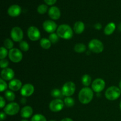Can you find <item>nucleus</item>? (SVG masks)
Instances as JSON below:
<instances>
[{"instance_id":"cd10ccee","label":"nucleus","mask_w":121,"mask_h":121,"mask_svg":"<svg viewBox=\"0 0 121 121\" xmlns=\"http://www.w3.org/2000/svg\"><path fill=\"white\" fill-rule=\"evenodd\" d=\"M19 46H20V48L22 52H27V51L29 50L30 46L29 44H28V43L26 41H22L21 42H20V44H19Z\"/></svg>"},{"instance_id":"7ed1b4c3","label":"nucleus","mask_w":121,"mask_h":121,"mask_svg":"<svg viewBox=\"0 0 121 121\" xmlns=\"http://www.w3.org/2000/svg\"><path fill=\"white\" fill-rule=\"evenodd\" d=\"M121 91L119 87L117 86H111L106 89L105 92V97L108 100H115L120 97Z\"/></svg>"},{"instance_id":"9b49d317","label":"nucleus","mask_w":121,"mask_h":121,"mask_svg":"<svg viewBox=\"0 0 121 121\" xmlns=\"http://www.w3.org/2000/svg\"><path fill=\"white\" fill-rule=\"evenodd\" d=\"M105 84L106 83L104 79H101V78L96 79L92 82V89L93 90V92H96V93H100L105 89Z\"/></svg>"},{"instance_id":"ea45409f","label":"nucleus","mask_w":121,"mask_h":121,"mask_svg":"<svg viewBox=\"0 0 121 121\" xmlns=\"http://www.w3.org/2000/svg\"><path fill=\"white\" fill-rule=\"evenodd\" d=\"M61 121H73V119H72L71 118H64V119H63Z\"/></svg>"},{"instance_id":"72a5a7b5","label":"nucleus","mask_w":121,"mask_h":121,"mask_svg":"<svg viewBox=\"0 0 121 121\" xmlns=\"http://www.w3.org/2000/svg\"><path fill=\"white\" fill-rule=\"evenodd\" d=\"M8 65H9V62H8V60H7V59H2L0 61V67H1V68L3 69L7 68Z\"/></svg>"},{"instance_id":"f704fd0d","label":"nucleus","mask_w":121,"mask_h":121,"mask_svg":"<svg viewBox=\"0 0 121 121\" xmlns=\"http://www.w3.org/2000/svg\"><path fill=\"white\" fill-rule=\"evenodd\" d=\"M5 99L4 98V97L0 96V107L1 108H3L4 107H5Z\"/></svg>"},{"instance_id":"412c9836","label":"nucleus","mask_w":121,"mask_h":121,"mask_svg":"<svg viewBox=\"0 0 121 121\" xmlns=\"http://www.w3.org/2000/svg\"><path fill=\"white\" fill-rule=\"evenodd\" d=\"M40 46L44 49H48L51 47L52 46V43L50 41L49 39H47L46 38H43L40 40Z\"/></svg>"},{"instance_id":"2eb2a0df","label":"nucleus","mask_w":121,"mask_h":121,"mask_svg":"<svg viewBox=\"0 0 121 121\" xmlns=\"http://www.w3.org/2000/svg\"><path fill=\"white\" fill-rule=\"evenodd\" d=\"M21 8L20 6L18 5L14 4L11 5L10 7L8 8L7 13L9 16L12 17H16L20 15L21 14Z\"/></svg>"},{"instance_id":"aec40b11","label":"nucleus","mask_w":121,"mask_h":121,"mask_svg":"<svg viewBox=\"0 0 121 121\" xmlns=\"http://www.w3.org/2000/svg\"><path fill=\"white\" fill-rule=\"evenodd\" d=\"M116 29V25L114 22H109V23L106 26V27H105V29H104V33H105L106 35H111L113 33V32L115 31Z\"/></svg>"},{"instance_id":"f8f14e48","label":"nucleus","mask_w":121,"mask_h":121,"mask_svg":"<svg viewBox=\"0 0 121 121\" xmlns=\"http://www.w3.org/2000/svg\"><path fill=\"white\" fill-rule=\"evenodd\" d=\"M43 27L44 30L46 32L48 33H53L57 29V26L56 23L53 20H46L43 24Z\"/></svg>"},{"instance_id":"a18cd8bd","label":"nucleus","mask_w":121,"mask_h":121,"mask_svg":"<svg viewBox=\"0 0 121 121\" xmlns=\"http://www.w3.org/2000/svg\"><path fill=\"white\" fill-rule=\"evenodd\" d=\"M50 121H55V120H50Z\"/></svg>"},{"instance_id":"b1692460","label":"nucleus","mask_w":121,"mask_h":121,"mask_svg":"<svg viewBox=\"0 0 121 121\" xmlns=\"http://www.w3.org/2000/svg\"><path fill=\"white\" fill-rule=\"evenodd\" d=\"M51 95H52V96L56 98V99H61V98L64 96L61 91L59 90V89H54L51 92Z\"/></svg>"},{"instance_id":"4c0bfd02","label":"nucleus","mask_w":121,"mask_h":121,"mask_svg":"<svg viewBox=\"0 0 121 121\" xmlns=\"http://www.w3.org/2000/svg\"><path fill=\"white\" fill-rule=\"evenodd\" d=\"M94 27L95 29L99 30H100L102 28V24L100 23H96L95 24Z\"/></svg>"},{"instance_id":"393cba45","label":"nucleus","mask_w":121,"mask_h":121,"mask_svg":"<svg viewBox=\"0 0 121 121\" xmlns=\"http://www.w3.org/2000/svg\"><path fill=\"white\" fill-rule=\"evenodd\" d=\"M5 97L7 100L9 102H13L15 98V95L12 91H7L5 93Z\"/></svg>"},{"instance_id":"dca6fc26","label":"nucleus","mask_w":121,"mask_h":121,"mask_svg":"<svg viewBox=\"0 0 121 121\" xmlns=\"http://www.w3.org/2000/svg\"><path fill=\"white\" fill-rule=\"evenodd\" d=\"M48 14L50 18L53 20H57L60 18L61 16V13L58 7L53 6L49 9Z\"/></svg>"},{"instance_id":"4be33fe9","label":"nucleus","mask_w":121,"mask_h":121,"mask_svg":"<svg viewBox=\"0 0 121 121\" xmlns=\"http://www.w3.org/2000/svg\"><path fill=\"white\" fill-rule=\"evenodd\" d=\"M92 78L89 74H85L82 78V83L85 87H88L91 83Z\"/></svg>"},{"instance_id":"20e7f679","label":"nucleus","mask_w":121,"mask_h":121,"mask_svg":"<svg viewBox=\"0 0 121 121\" xmlns=\"http://www.w3.org/2000/svg\"><path fill=\"white\" fill-rule=\"evenodd\" d=\"M90 50L95 53H100L104 51V46L101 41L98 39H93L88 44Z\"/></svg>"},{"instance_id":"c9c22d12","label":"nucleus","mask_w":121,"mask_h":121,"mask_svg":"<svg viewBox=\"0 0 121 121\" xmlns=\"http://www.w3.org/2000/svg\"><path fill=\"white\" fill-rule=\"evenodd\" d=\"M44 1L48 5H53L56 2L57 0H44Z\"/></svg>"},{"instance_id":"4468645a","label":"nucleus","mask_w":121,"mask_h":121,"mask_svg":"<svg viewBox=\"0 0 121 121\" xmlns=\"http://www.w3.org/2000/svg\"><path fill=\"white\" fill-rule=\"evenodd\" d=\"M14 70L11 68H5L1 72V79H4V80H13V78L14 77Z\"/></svg>"},{"instance_id":"1a4fd4ad","label":"nucleus","mask_w":121,"mask_h":121,"mask_svg":"<svg viewBox=\"0 0 121 121\" xmlns=\"http://www.w3.org/2000/svg\"><path fill=\"white\" fill-rule=\"evenodd\" d=\"M11 37L15 42H21L24 37L22 29L19 27H14L11 31Z\"/></svg>"},{"instance_id":"9d476101","label":"nucleus","mask_w":121,"mask_h":121,"mask_svg":"<svg viewBox=\"0 0 121 121\" xmlns=\"http://www.w3.org/2000/svg\"><path fill=\"white\" fill-rule=\"evenodd\" d=\"M27 35L31 41H37L41 37V33L37 27L35 26H31L27 30Z\"/></svg>"},{"instance_id":"2f4dec72","label":"nucleus","mask_w":121,"mask_h":121,"mask_svg":"<svg viewBox=\"0 0 121 121\" xmlns=\"http://www.w3.org/2000/svg\"><path fill=\"white\" fill-rule=\"evenodd\" d=\"M8 53L9 52H8V50L5 47H1L0 48V59L1 60L4 59L7 56Z\"/></svg>"},{"instance_id":"ddd939ff","label":"nucleus","mask_w":121,"mask_h":121,"mask_svg":"<svg viewBox=\"0 0 121 121\" xmlns=\"http://www.w3.org/2000/svg\"><path fill=\"white\" fill-rule=\"evenodd\" d=\"M21 94L23 97H29L34 92V87L30 83H26L21 89Z\"/></svg>"},{"instance_id":"a878e982","label":"nucleus","mask_w":121,"mask_h":121,"mask_svg":"<svg viewBox=\"0 0 121 121\" xmlns=\"http://www.w3.org/2000/svg\"><path fill=\"white\" fill-rule=\"evenodd\" d=\"M4 47H5L7 49H9V50L13 49L14 47V43L13 40H11L9 39H7L4 41Z\"/></svg>"},{"instance_id":"a19ab883","label":"nucleus","mask_w":121,"mask_h":121,"mask_svg":"<svg viewBox=\"0 0 121 121\" xmlns=\"http://www.w3.org/2000/svg\"><path fill=\"white\" fill-rule=\"evenodd\" d=\"M118 28H119V30L120 31H121V23L119 24V26H118Z\"/></svg>"},{"instance_id":"5701e85b","label":"nucleus","mask_w":121,"mask_h":121,"mask_svg":"<svg viewBox=\"0 0 121 121\" xmlns=\"http://www.w3.org/2000/svg\"><path fill=\"white\" fill-rule=\"evenodd\" d=\"M74 50L76 53H82L86 50V46L83 43H78L74 46Z\"/></svg>"},{"instance_id":"c85d7f7f","label":"nucleus","mask_w":121,"mask_h":121,"mask_svg":"<svg viewBox=\"0 0 121 121\" xmlns=\"http://www.w3.org/2000/svg\"><path fill=\"white\" fill-rule=\"evenodd\" d=\"M31 121H47L46 117L41 114H35L31 118Z\"/></svg>"},{"instance_id":"473e14b6","label":"nucleus","mask_w":121,"mask_h":121,"mask_svg":"<svg viewBox=\"0 0 121 121\" xmlns=\"http://www.w3.org/2000/svg\"><path fill=\"white\" fill-rule=\"evenodd\" d=\"M7 87H8V86H7V84L5 82V81L2 79H0V91H1V92L6 91Z\"/></svg>"},{"instance_id":"79ce46f5","label":"nucleus","mask_w":121,"mask_h":121,"mask_svg":"<svg viewBox=\"0 0 121 121\" xmlns=\"http://www.w3.org/2000/svg\"><path fill=\"white\" fill-rule=\"evenodd\" d=\"M119 89H120L121 91V80L120 81V82H119Z\"/></svg>"},{"instance_id":"c756f323","label":"nucleus","mask_w":121,"mask_h":121,"mask_svg":"<svg viewBox=\"0 0 121 121\" xmlns=\"http://www.w3.org/2000/svg\"><path fill=\"white\" fill-rule=\"evenodd\" d=\"M47 9H48V7L47 5L41 4L37 7V12L40 14H44L45 13H47Z\"/></svg>"},{"instance_id":"f3484780","label":"nucleus","mask_w":121,"mask_h":121,"mask_svg":"<svg viewBox=\"0 0 121 121\" xmlns=\"http://www.w3.org/2000/svg\"><path fill=\"white\" fill-rule=\"evenodd\" d=\"M22 87V82L19 79H13L9 81L8 84V87L12 91H18L21 90Z\"/></svg>"},{"instance_id":"58836bf2","label":"nucleus","mask_w":121,"mask_h":121,"mask_svg":"<svg viewBox=\"0 0 121 121\" xmlns=\"http://www.w3.org/2000/svg\"><path fill=\"white\" fill-rule=\"evenodd\" d=\"M20 102H21V104H22V105H24V104H26V102H27V100H26V98H25V97H24V98H21V101Z\"/></svg>"},{"instance_id":"39448f33","label":"nucleus","mask_w":121,"mask_h":121,"mask_svg":"<svg viewBox=\"0 0 121 121\" xmlns=\"http://www.w3.org/2000/svg\"><path fill=\"white\" fill-rule=\"evenodd\" d=\"M76 91V85L73 82H67L65 83L61 88V92L64 96L70 97Z\"/></svg>"},{"instance_id":"f257e3e1","label":"nucleus","mask_w":121,"mask_h":121,"mask_svg":"<svg viewBox=\"0 0 121 121\" xmlns=\"http://www.w3.org/2000/svg\"><path fill=\"white\" fill-rule=\"evenodd\" d=\"M93 91L88 87H85L82 89L79 93L78 98L81 104L86 105L91 102L93 98Z\"/></svg>"},{"instance_id":"a211bd4d","label":"nucleus","mask_w":121,"mask_h":121,"mask_svg":"<svg viewBox=\"0 0 121 121\" xmlns=\"http://www.w3.org/2000/svg\"><path fill=\"white\" fill-rule=\"evenodd\" d=\"M20 113L22 118L27 119L32 116L33 113V109L30 106H26L21 109Z\"/></svg>"},{"instance_id":"c03bdc74","label":"nucleus","mask_w":121,"mask_h":121,"mask_svg":"<svg viewBox=\"0 0 121 121\" xmlns=\"http://www.w3.org/2000/svg\"><path fill=\"white\" fill-rule=\"evenodd\" d=\"M21 121H28L27 120V119H22V120H21Z\"/></svg>"},{"instance_id":"6e6552de","label":"nucleus","mask_w":121,"mask_h":121,"mask_svg":"<svg viewBox=\"0 0 121 121\" xmlns=\"http://www.w3.org/2000/svg\"><path fill=\"white\" fill-rule=\"evenodd\" d=\"M65 103L61 99H55L52 100L49 104V109L53 112H58L63 109Z\"/></svg>"},{"instance_id":"0eeeda50","label":"nucleus","mask_w":121,"mask_h":121,"mask_svg":"<svg viewBox=\"0 0 121 121\" xmlns=\"http://www.w3.org/2000/svg\"><path fill=\"white\" fill-rule=\"evenodd\" d=\"M20 106L16 102H11L5 106L4 112L8 115L13 116L17 114L20 111Z\"/></svg>"},{"instance_id":"7c9ffc66","label":"nucleus","mask_w":121,"mask_h":121,"mask_svg":"<svg viewBox=\"0 0 121 121\" xmlns=\"http://www.w3.org/2000/svg\"><path fill=\"white\" fill-rule=\"evenodd\" d=\"M59 38L60 37H59V35H57V33H53L50 34L48 39H49V40L51 41V43H52V44H54L56 43L59 41Z\"/></svg>"},{"instance_id":"6ab92c4d","label":"nucleus","mask_w":121,"mask_h":121,"mask_svg":"<svg viewBox=\"0 0 121 121\" xmlns=\"http://www.w3.org/2000/svg\"><path fill=\"white\" fill-rule=\"evenodd\" d=\"M85 28V24L82 21H78L74 23L73 26V30L76 34H82L84 31Z\"/></svg>"},{"instance_id":"423d86ee","label":"nucleus","mask_w":121,"mask_h":121,"mask_svg":"<svg viewBox=\"0 0 121 121\" xmlns=\"http://www.w3.org/2000/svg\"><path fill=\"white\" fill-rule=\"evenodd\" d=\"M22 53L19 49L13 48L10 50L8 53V57L13 63H19L22 59Z\"/></svg>"},{"instance_id":"37998d69","label":"nucleus","mask_w":121,"mask_h":121,"mask_svg":"<svg viewBox=\"0 0 121 121\" xmlns=\"http://www.w3.org/2000/svg\"><path fill=\"white\" fill-rule=\"evenodd\" d=\"M119 108H120V109L121 111V101L120 102V104H119Z\"/></svg>"},{"instance_id":"e433bc0d","label":"nucleus","mask_w":121,"mask_h":121,"mask_svg":"<svg viewBox=\"0 0 121 121\" xmlns=\"http://www.w3.org/2000/svg\"><path fill=\"white\" fill-rule=\"evenodd\" d=\"M6 113L4 112H1L0 113V119L1 121H4L6 118Z\"/></svg>"},{"instance_id":"f03ea898","label":"nucleus","mask_w":121,"mask_h":121,"mask_svg":"<svg viewBox=\"0 0 121 121\" xmlns=\"http://www.w3.org/2000/svg\"><path fill=\"white\" fill-rule=\"evenodd\" d=\"M57 34L60 38L65 40H70L73 35V30L67 24H61L57 29Z\"/></svg>"},{"instance_id":"bb28decb","label":"nucleus","mask_w":121,"mask_h":121,"mask_svg":"<svg viewBox=\"0 0 121 121\" xmlns=\"http://www.w3.org/2000/svg\"><path fill=\"white\" fill-rule=\"evenodd\" d=\"M64 103L65 105L68 108L72 107L74 105V100L71 97H66L64 100Z\"/></svg>"}]
</instances>
